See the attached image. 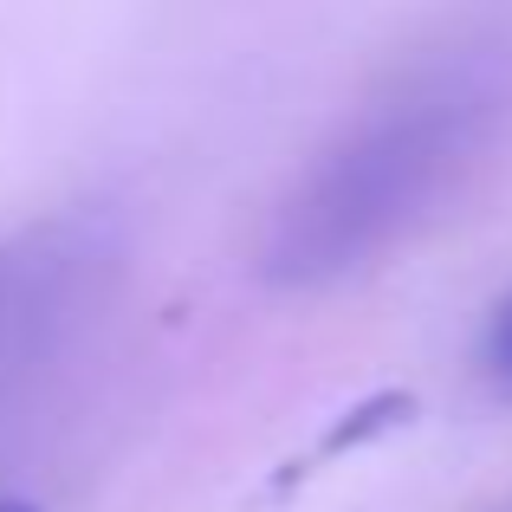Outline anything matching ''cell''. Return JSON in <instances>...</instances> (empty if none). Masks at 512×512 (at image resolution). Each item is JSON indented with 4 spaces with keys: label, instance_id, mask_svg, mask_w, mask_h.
Returning <instances> with one entry per match:
<instances>
[{
    "label": "cell",
    "instance_id": "cell-1",
    "mask_svg": "<svg viewBox=\"0 0 512 512\" xmlns=\"http://www.w3.org/2000/svg\"><path fill=\"white\" fill-rule=\"evenodd\" d=\"M506 104L512 85L500 52H448L396 78L357 111V124H344L312 156V169L279 201L260 253L266 279L331 286L389 253L487 156Z\"/></svg>",
    "mask_w": 512,
    "mask_h": 512
},
{
    "label": "cell",
    "instance_id": "cell-2",
    "mask_svg": "<svg viewBox=\"0 0 512 512\" xmlns=\"http://www.w3.org/2000/svg\"><path fill=\"white\" fill-rule=\"evenodd\" d=\"M480 363H487L493 383H506V389H512V292H506L500 305H493L487 331H480Z\"/></svg>",
    "mask_w": 512,
    "mask_h": 512
},
{
    "label": "cell",
    "instance_id": "cell-3",
    "mask_svg": "<svg viewBox=\"0 0 512 512\" xmlns=\"http://www.w3.org/2000/svg\"><path fill=\"white\" fill-rule=\"evenodd\" d=\"M0 512H39V506H26V500H0Z\"/></svg>",
    "mask_w": 512,
    "mask_h": 512
}]
</instances>
